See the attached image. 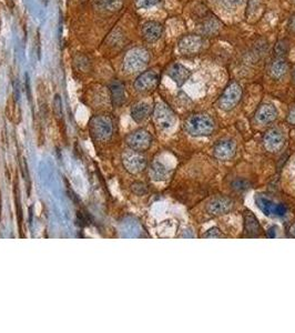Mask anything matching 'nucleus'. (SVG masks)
I'll list each match as a JSON object with an SVG mask.
<instances>
[{"mask_svg": "<svg viewBox=\"0 0 295 333\" xmlns=\"http://www.w3.org/2000/svg\"><path fill=\"white\" fill-rule=\"evenodd\" d=\"M184 128L193 137H206L214 131L215 123L214 120L207 114L195 113L185 120Z\"/></svg>", "mask_w": 295, "mask_h": 333, "instance_id": "obj_1", "label": "nucleus"}, {"mask_svg": "<svg viewBox=\"0 0 295 333\" xmlns=\"http://www.w3.org/2000/svg\"><path fill=\"white\" fill-rule=\"evenodd\" d=\"M150 61V53L144 48H132L125 53L123 69L128 74H135L143 70Z\"/></svg>", "mask_w": 295, "mask_h": 333, "instance_id": "obj_2", "label": "nucleus"}, {"mask_svg": "<svg viewBox=\"0 0 295 333\" xmlns=\"http://www.w3.org/2000/svg\"><path fill=\"white\" fill-rule=\"evenodd\" d=\"M90 132L97 140L106 141L110 139L113 134L112 119L106 114L94 117L90 121Z\"/></svg>", "mask_w": 295, "mask_h": 333, "instance_id": "obj_3", "label": "nucleus"}, {"mask_svg": "<svg viewBox=\"0 0 295 333\" xmlns=\"http://www.w3.org/2000/svg\"><path fill=\"white\" fill-rule=\"evenodd\" d=\"M154 119L156 124L162 130L173 127L177 121L176 113L165 102H158L154 110Z\"/></svg>", "mask_w": 295, "mask_h": 333, "instance_id": "obj_4", "label": "nucleus"}, {"mask_svg": "<svg viewBox=\"0 0 295 333\" xmlns=\"http://www.w3.org/2000/svg\"><path fill=\"white\" fill-rule=\"evenodd\" d=\"M242 98V88L238 83H231L223 91L218 99V107L225 111H230Z\"/></svg>", "mask_w": 295, "mask_h": 333, "instance_id": "obj_5", "label": "nucleus"}, {"mask_svg": "<svg viewBox=\"0 0 295 333\" xmlns=\"http://www.w3.org/2000/svg\"><path fill=\"white\" fill-rule=\"evenodd\" d=\"M204 40L200 35H187L183 36L178 43L179 51L183 56L191 57L200 53L203 49Z\"/></svg>", "mask_w": 295, "mask_h": 333, "instance_id": "obj_6", "label": "nucleus"}, {"mask_svg": "<svg viewBox=\"0 0 295 333\" xmlns=\"http://www.w3.org/2000/svg\"><path fill=\"white\" fill-rule=\"evenodd\" d=\"M152 144L151 135L144 129H138L127 137V145L136 152H143L150 148Z\"/></svg>", "mask_w": 295, "mask_h": 333, "instance_id": "obj_7", "label": "nucleus"}, {"mask_svg": "<svg viewBox=\"0 0 295 333\" xmlns=\"http://www.w3.org/2000/svg\"><path fill=\"white\" fill-rule=\"evenodd\" d=\"M255 203L260 210L269 217H284L287 212V208L283 204H276L273 200L266 198L265 195H256Z\"/></svg>", "mask_w": 295, "mask_h": 333, "instance_id": "obj_8", "label": "nucleus"}, {"mask_svg": "<svg viewBox=\"0 0 295 333\" xmlns=\"http://www.w3.org/2000/svg\"><path fill=\"white\" fill-rule=\"evenodd\" d=\"M159 85V75L154 70L142 73L134 81V89L139 92H150Z\"/></svg>", "mask_w": 295, "mask_h": 333, "instance_id": "obj_9", "label": "nucleus"}, {"mask_svg": "<svg viewBox=\"0 0 295 333\" xmlns=\"http://www.w3.org/2000/svg\"><path fill=\"white\" fill-rule=\"evenodd\" d=\"M123 167L128 172L136 174L140 173L146 168V160L143 156L134 151L132 154H127L123 157Z\"/></svg>", "mask_w": 295, "mask_h": 333, "instance_id": "obj_10", "label": "nucleus"}, {"mask_svg": "<svg viewBox=\"0 0 295 333\" xmlns=\"http://www.w3.org/2000/svg\"><path fill=\"white\" fill-rule=\"evenodd\" d=\"M263 144L265 149L270 152H276L282 149L284 146V136L280 130L272 128L266 131L263 137Z\"/></svg>", "mask_w": 295, "mask_h": 333, "instance_id": "obj_11", "label": "nucleus"}, {"mask_svg": "<svg viewBox=\"0 0 295 333\" xmlns=\"http://www.w3.org/2000/svg\"><path fill=\"white\" fill-rule=\"evenodd\" d=\"M233 201L227 196H218L206 206V210L212 216H222L233 209Z\"/></svg>", "mask_w": 295, "mask_h": 333, "instance_id": "obj_12", "label": "nucleus"}, {"mask_svg": "<svg viewBox=\"0 0 295 333\" xmlns=\"http://www.w3.org/2000/svg\"><path fill=\"white\" fill-rule=\"evenodd\" d=\"M237 147L232 140H220L214 146V157L221 161H228L236 155Z\"/></svg>", "mask_w": 295, "mask_h": 333, "instance_id": "obj_13", "label": "nucleus"}, {"mask_svg": "<svg viewBox=\"0 0 295 333\" xmlns=\"http://www.w3.org/2000/svg\"><path fill=\"white\" fill-rule=\"evenodd\" d=\"M163 34V26L158 21H146L142 26V36L146 42H156Z\"/></svg>", "mask_w": 295, "mask_h": 333, "instance_id": "obj_14", "label": "nucleus"}, {"mask_svg": "<svg viewBox=\"0 0 295 333\" xmlns=\"http://www.w3.org/2000/svg\"><path fill=\"white\" fill-rule=\"evenodd\" d=\"M221 27L222 25L220 20L216 19L214 16L209 14L203 16V19H202L200 24V30L201 34L204 36H214L220 32Z\"/></svg>", "mask_w": 295, "mask_h": 333, "instance_id": "obj_15", "label": "nucleus"}, {"mask_svg": "<svg viewBox=\"0 0 295 333\" xmlns=\"http://www.w3.org/2000/svg\"><path fill=\"white\" fill-rule=\"evenodd\" d=\"M190 75H191L190 70L188 68H185L181 63H173L168 68V76L179 87H181L182 85L187 83Z\"/></svg>", "mask_w": 295, "mask_h": 333, "instance_id": "obj_16", "label": "nucleus"}, {"mask_svg": "<svg viewBox=\"0 0 295 333\" xmlns=\"http://www.w3.org/2000/svg\"><path fill=\"white\" fill-rule=\"evenodd\" d=\"M277 117V111L275 107L270 103L261 105L255 112V120L261 124H267L274 121Z\"/></svg>", "mask_w": 295, "mask_h": 333, "instance_id": "obj_17", "label": "nucleus"}, {"mask_svg": "<svg viewBox=\"0 0 295 333\" xmlns=\"http://www.w3.org/2000/svg\"><path fill=\"white\" fill-rule=\"evenodd\" d=\"M244 231L248 233L249 237L259 238L262 234V228L256 219L253 212L249 210L244 211Z\"/></svg>", "mask_w": 295, "mask_h": 333, "instance_id": "obj_18", "label": "nucleus"}, {"mask_svg": "<svg viewBox=\"0 0 295 333\" xmlns=\"http://www.w3.org/2000/svg\"><path fill=\"white\" fill-rule=\"evenodd\" d=\"M287 70L288 62L284 58L276 57L275 59L272 60V62L269 65V75L271 76V78L275 80L284 77V75L287 73Z\"/></svg>", "mask_w": 295, "mask_h": 333, "instance_id": "obj_19", "label": "nucleus"}, {"mask_svg": "<svg viewBox=\"0 0 295 333\" xmlns=\"http://www.w3.org/2000/svg\"><path fill=\"white\" fill-rule=\"evenodd\" d=\"M94 7L100 12L116 13L123 6V0H92Z\"/></svg>", "mask_w": 295, "mask_h": 333, "instance_id": "obj_20", "label": "nucleus"}, {"mask_svg": "<svg viewBox=\"0 0 295 333\" xmlns=\"http://www.w3.org/2000/svg\"><path fill=\"white\" fill-rule=\"evenodd\" d=\"M152 112L151 106L146 102H138L131 108V117L135 122H142L150 116Z\"/></svg>", "mask_w": 295, "mask_h": 333, "instance_id": "obj_21", "label": "nucleus"}, {"mask_svg": "<svg viewBox=\"0 0 295 333\" xmlns=\"http://www.w3.org/2000/svg\"><path fill=\"white\" fill-rule=\"evenodd\" d=\"M110 92H111V100L113 106L120 107L122 106L125 101V90L122 83L119 80H114L110 85Z\"/></svg>", "mask_w": 295, "mask_h": 333, "instance_id": "obj_22", "label": "nucleus"}, {"mask_svg": "<svg viewBox=\"0 0 295 333\" xmlns=\"http://www.w3.org/2000/svg\"><path fill=\"white\" fill-rule=\"evenodd\" d=\"M150 177L156 181H162L168 177V169L161 162H154L149 169Z\"/></svg>", "mask_w": 295, "mask_h": 333, "instance_id": "obj_23", "label": "nucleus"}, {"mask_svg": "<svg viewBox=\"0 0 295 333\" xmlns=\"http://www.w3.org/2000/svg\"><path fill=\"white\" fill-rule=\"evenodd\" d=\"M289 50V43L286 39L278 40L274 47V52L278 58H285Z\"/></svg>", "mask_w": 295, "mask_h": 333, "instance_id": "obj_24", "label": "nucleus"}, {"mask_svg": "<svg viewBox=\"0 0 295 333\" xmlns=\"http://www.w3.org/2000/svg\"><path fill=\"white\" fill-rule=\"evenodd\" d=\"M162 0H134L135 7L139 9H145V8H150L157 6L158 4H160Z\"/></svg>", "mask_w": 295, "mask_h": 333, "instance_id": "obj_25", "label": "nucleus"}, {"mask_svg": "<svg viewBox=\"0 0 295 333\" xmlns=\"http://www.w3.org/2000/svg\"><path fill=\"white\" fill-rule=\"evenodd\" d=\"M131 190L136 195H144L148 192L146 185L143 182H134L131 184Z\"/></svg>", "mask_w": 295, "mask_h": 333, "instance_id": "obj_26", "label": "nucleus"}, {"mask_svg": "<svg viewBox=\"0 0 295 333\" xmlns=\"http://www.w3.org/2000/svg\"><path fill=\"white\" fill-rule=\"evenodd\" d=\"M222 233L221 231L218 230L217 228H212L210 229L209 231H206V233L203 236V238H211V239H214V238H222Z\"/></svg>", "mask_w": 295, "mask_h": 333, "instance_id": "obj_27", "label": "nucleus"}, {"mask_svg": "<svg viewBox=\"0 0 295 333\" xmlns=\"http://www.w3.org/2000/svg\"><path fill=\"white\" fill-rule=\"evenodd\" d=\"M53 106H54V112H56L57 117L60 118L61 117V99H60L59 96H56V98H54Z\"/></svg>", "mask_w": 295, "mask_h": 333, "instance_id": "obj_28", "label": "nucleus"}, {"mask_svg": "<svg viewBox=\"0 0 295 333\" xmlns=\"http://www.w3.org/2000/svg\"><path fill=\"white\" fill-rule=\"evenodd\" d=\"M218 3H221L222 5H225L227 7H236L239 6L243 0H217Z\"/></svg>", "mask_w": 295, "mask_h": 333, "instance_id": "obj_29", "label": "nucleus"}, {"mask_svg": "<svg viewBox=\"0 0 295 333\" xmlns=\"http://www.w3.org/2000/svg\"><path fill=\"white\" fill-rule=\"evenodd\" d=\"M286 120L289 124H295V106L289 109Z\"/></svg>", "mask_w": 295, "mask_h": 333, "instance_id": "obj_30", "label": "nucleus"}, {"mask_svg": "<svg viewBox=\"0 0 295 333\" xmlns=\"http://www.w3.org/2000/svg\"><path fill=\"white\" fill-rule=\"evenodd\" d=\"M287 234H288V237L295 238V222H293L292 225L288 227V229H287Z\"/></svg>", "mask_w": 295, "mask_h": 333, "instance_id": "obj_31", "label": "nucleus"}, {"mask_svg": "<svg viewBox=\"0 0 295 333\" xmlns=\"http://www.w3.org/2000/svg\"><path fill=\"white\" fill-rule=\"evenodd\" d=\"M288 27H289V29H291L293 32H295V15L293 16L291 19H289Z\"/></svg>", "mask_w": 295, "mask_h": 333, "instance_id": "obj_32", "label": "nucleus"}, {"mask_svg": "<svg viewBox=\"0 0 295 333\" xmlns=\"http://www.w3.org/2000/svg\"><path fill=\"white\" fill-rule=\"evenodd\" d=\"M292 77H293V80H294V83H295V67L293 69V74H292Z\"/></svg>", "mask_w": 295, "mask_h": 333, "instance_id": "obj_33", "label": "nucleus"}, {"mask_svg": "<svg viewBox=\"0 0 295 333\" xmlns=\"http://www.w3.org/2000/svg\"><path fill=\"white\" fill-rule=\"evenodd\" d=\"M42 2H45V3L47 4V2H48V0H42Z\"/></svg>", "mask_w": 295, "mask_h": 333, "instance_id": "obj_34", "label": "nucleus"}, {"mask_svg": "<svg viewBox=\"0 0 295 333\" xmlns=\"http://www.w3.org/2000/svg\"><path fill=\"white\" fill-rule=\"evenodd\" d=\"M293 2H294V4H295V0H293Z\"/></svg>", "mask_w": 295, "mask_h": 333, "instance_id": "obj_35", "label": "nucleus"}]
</instances>
